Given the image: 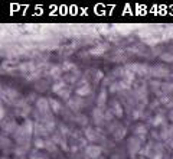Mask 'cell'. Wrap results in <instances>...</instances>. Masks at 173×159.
<instances>
[{
	"label": "cell",
	"mask_w": 173,
	"mask_h": 159,
	"mask_svg": "<svg viewBox=\"0 0 173 159\" xmlns=\"http://www.w3.org/2000/svg\"><path fill=\"white\" fill-rule=\"evenodd\" d=\"M85 155L91 159H98L101 155V148L97 145H90V146H86Z\"/></svg>",
	"instance_id": "obj_1"
},
{
	"label": "cell",
	"mask_w": 173,
	"mask_h": 159,
	"mask_svg": "<svg viewBox=\"0 0 173 159\" xmlns=\"http://www.w3.org/2000/svg\"><path fill=\"white\" fill-rule=\"evenodd\" d=\"M141 140L138 139V137H131L129 140V152H130V155H136L137 152L140 151V148H141Z\"/></svg>",
	"instance_id": "obj_2"
},
{
	"label": "cell",
	"mask_w": 173,
	"mask_h": 159,
	"mask_svg": "<svg viewBox=\"0 0 173 159\" xmlns=\"http://www.w3.org/2000/svg\"><path fill=\"white\" fill-rule=\"evenodd\" d=\"M36 107L39 108L41 111H42L43 114H48V111H49V101L46 100V98H39V100L36 101Z\"/></svg>",
	"instance_id": "obj_3"
},
{
	"label": "cell",
	"mask_w": 173,
	"mask_h": 159,
	"mask_svg": "<svg viewBox=\"0 0 173 159\" xmlns=\"http://www.w3.org/2000/svg\"><path fill=\"white\" fill-rule=\"evenodd\" d=\"M134 133H136V137H138L140 140H143L146 135H147V129L144 127L143 124H138L136 129H134Z\"/></svg>",
	"instance_id": "obj_4"
},
{
	"label": "cell",
	"mask_w": 173,
	"mask_h": 159,
	"mask_svg": "<svg viewBox=\"0 0 173 159\" xmlns=\"http://www.w3.org/2000/svg\"><path fill=\"white\" fill-rule=\"evenodd\" d=\"M65 88H66V84H65V81L59 80V81H56V83L52 86V91H53V93H56V94H59L61 91H64Z\"/></svg>",
	"instance_id": "obj_5"
},
{
	"label": "cell",
	"mask_w": 173,
	"mask_h": 159,
	"mask_svg": "<svg viewBox=\"0 0 173 159\" xmlns=\"http://www.w3.org/2000/svg\"><path fill=\"white\" fill-rule=\"evenodd\" d=\"M68 104H69V107H71L72 110H79V107L82 106V100H81L79 97H77V98H69V100H68Z\"/></svg>",
	"instance_id": "obj_6"
},
{
	"label": "cell",
	"mask_w": 173,
	"mask_h": 159,
	"mask_svg": "<svg viewBox=\"0 0 173 159\" xmlns=\"http://www.w3.org/2000/svg\"><path fill=\"white\" fill-rule=\"evenodd\" d=\"M94 120L97 124H101V123L104 122V117H102V111H101L100 108H95L94 110Z\"/></svg>",
	"instance_id": "obj_7"
},
{
	"label": "cell",
	"mask_w": 173,
	"mask_h": 159,
	"mask_svg": "<svg viewBox=\"0 0 173 159\" xmlns=\"http://www.w3.org/2000/svg\"><path fill=\"white\" fill-rule=\"evenodd\" d=\"M91 93V88H90V86L88 84H84L82 87H79L78 90H77V94H78L79 97H82V95H86V94Z\"/></svg>",
	"instance_id": "obj_8"
},
{
	"label": "cell",
	"mask_w": 173,
	"mask_h": 159,
	"mask_svg": "<svg viewBox=\"0 0 173 159\" xmlns=\"http://www.w3.org/2000/svg\"><path fill=\"white\" fill-rule=\"evenodd\" d=\"M33 133L39 135V136H41V135L45 136V135H48V129H46L45 126H42V124H38V123H36L35 124V132H33Z\"/></svg>",
	"instance_id": "obj_9"
},
{
	"label": "cell",
	"mask_w": 173,
	"mask_h": 159,
	"mask_svg": "<svg viewBox=\"0 0 173 159\" xmlns=\"http://www.w3.org/2000/svg\"><path fill=\"white\" fill-rule=\"evenodd\" d=\"M105 101H107V91L102 90L100 94V97H98V100H97V104H98V106H104Z\"/></svg>",
	"instance_id": "obj_10"
},
{
	"label": "cell",
	"mask_w": 173,
	"mask_h": 159,
	"mask_svg": "<svg viewBox=\"0 0 173 159\" xmlns=\"http://www.w3.org/2000/svg\"><path fill=\"white\" fill-rule=\"evenodd\" d=\"M61 71H62V67H53L52 70H50V75L53 77V78H59L61 77Z\"/></svg>",
	"instance_id": "obj_11"
},
{
	"label": "cell",
	"mask_w": 173,
	"mask_h": 159,
	"mask_svg": "<svg viewBox=\"0 0 173 159\" xmlns=\"http://www.w3.org/2000/svg\"><path fill=\"white\" fill-rule=\"evenodd\" d=\"M113 107H114V110H113L114 114L117 116V117H121L123 116V108L120 107V104H118L117 101H114V103H113Z\"/></svg>",
	"instance_id": "obj_12"
},
{
	"label": "cell",
	"mask_w": 173,
	"mask_h": 159,
	"mask_svg": "<svg viewBox=\"0 0 173 159\" xmlns=\"http://www.w3.org/2000/svg\"><path fill=\"white\" fill-rule=\"evenodd\" d=\"M156 71H157V74H156L154 77H165V75H167V71L163 70L162 67H156V68H153V70H151V72H156Z\"/></svg>",
	"instance_id": "obj_13"
},
{
	"label": "cell",
	"mask_w": 173,
	"mask_h": 159,
	"mask_svg": "<svg viewBox=\"0 0 173 159\" xmlns=\"http://www.w3.org/2000/svg\"><path fill=\"white\" fill-rule=\"evenodd\" d=\"M49 104L55 113H59V111H61V104H59L56 100H49Z\"/></svg>",
	"instance_id": "obj_14"
},
{
	"label": "cell",
	"mask_w": 173,
	"mask_h": 159,
	"mask_svg": "<svg viewBox=\"0 0 173 159\" xmlns=\"http://www.w3.org/2000/svg\"><path fill=\"white\" fill-rule=\"evenodd\" d=\"M35 146L38 148V149H45L46 148V142L43 140V139H35Z\"/></svg>",
	"instance_id": "obj_15"
},
{
	"label": "cell",
	"mask_w": 173,
	"mask_h": 159,
	"mask_svg": "<svg viewBox=\"0 0 173 159\" xmlns=\"http://www.w3.org/2000/svg\"><path fill=\"white\" fill-rule=\"evenodd\" d=\"M33 68H35V65L32 64V62H26V64H22L20 65L22 71H32Z\"/></svg>",
	"instance_id": "obj_16"
},
{
	"label": "cell",
	"mask_w": 173,
	"mask_h": 159,
	"mask_svg": "<svg viewBox=\"0 0 173 159\" xmlns=\"http://www.w3.org/2000/svg\"><path fill=\"white\" fill-rule=\"evenodd\" d=\"M163 120H165V117H163L162 114L156 116V117L153 119V126H159V124H162V123H163Z\"/></svg>",
	"instance_id": "obj_17"
},
{
	"label": "cell",
	"mask_w": 173,
	"mask_h": 159,
	"mask_svg": "<svg viewBox=\"0 0 173 159\" xmlns=\"http://www.w3.org/2000/svg\"><path fill=\"white\" fill-rule=\"evenodd\" d=\"M94 133H95V132H94L93 129H86V137H88V139H90V140H95V139H97V135H94Z\"/></svg>",
	"instance_id": "obj_18"
},
{
	"label": "cell",
	"mask_w": 173,
	"mask_h": 159,
	"mask_svg": "<svg viewBox=\"0 0 173 159\" xmlns=\"http://www.w3.org/2000/svg\"><path fill=\"white\" fill-rule=\"evenodd\" d=\"M124 135H126V129L121 127V129H118L117 132H115V139H123Z\"/></svg>",
	"instance_id": "obj_19"
},
{
	"label": "cell",
	"mask_w": 173,
	"mask_h": 159,
	"mask_svg": "<svg viewBox=\"0 0 173 159\" xmlns=\"http://www.w3.org/2000/svg\"><path fill=\"white\" fill-rule=\"evenodd\" d=\"M162 87H163V91H165V93H170V91H173V84H172V83L162 84Z\"/></svg>",
	"instance_id": "obj_20"
},
{
	"label": "cell",
	"mask_w": 173,
	"mask_h": 159,
	"mask_svg": "<svg viewBox=\"0 0 173 159\" xmlns=\"http://www.w3.org/2000/svg\"><path fill=\"white\" fill-rule=\"evenodd\" d=\"M75 68V65L72 64V62H65L64 65H62V70L64 71H69V70H74Z\"/></svg>",
	"instance_id": "obj_21"
},
{
	"label": "cell",
	"mask_w": 173,
	"mask_h": 159,
	"mask_svg": "<svg viewBox=\"0 0 173 159\" xmlns=\"http://www.w3.org/2000/svg\"><path fill=\"white\" fill-rule=\"evenodd\" d=\"M69 93H71V91H69V88H65L64 91H61V93H59V95H61V97H64V98H66V100H69Z\"/></svg>",
	"instance_id": "obj_22"
},
{
	"label": "cell",
	"mask_w": 173,
	"mask_h": 159,
	"mask_svg": "<svg viewBox=\"0 0 173 159\" xmlns=\"http://www.w3.org/2000/svg\"><path fill=\"white\" fill-rule=\"evenodd\" d=\"M162 59H163V61H167V62H173V55L165 54V55H162Z\"/></svg>",
	"instance_id": "obj_23"
},
{
	"label": "cell",
	"mask_w": 173,
	"mask_h": 159,
	"mask_svg": "<svg viewBox=\"0 0 173 159\" xmlns=\"http://www.w3.org/2000/svg\"><path fill=\"white\" fill-rule=\"evenodd\" d=\"M101 78H102V72H101V71H97V74H95V80L98 81V80H101Z\"/></svg>",
	"instance_id": "obj_24"
},
{
	"label": "cell",
	"mask_w": 173,
	"mask_h": 159,
	"mask_svg": "<svg viewBox=\"0 0 173 159\" xmlns=\"http://www.w3.org/2000/svg\"><path fill=\"white\" fill-rule=\"evenodd\" d=\"M153 159H162V153H156V155H154V158Z\"/></svg>",
	"instance_id": "obj_25"
},
{
	"label": "cell",
	"mask_w": 173,
	"mask_h": 159,
	"mask_svg": "<svg viewBox=\"0 0 173 159\" xmlns=\"http://www.w3.org/2000/svg\"><path fill=\"white\" fill-rule=\"evenodd\" d=\"M170 120H173V113H172V114H170Z\"/></svg>",
	"instance_id": "obj_26"
}]
</instances>
